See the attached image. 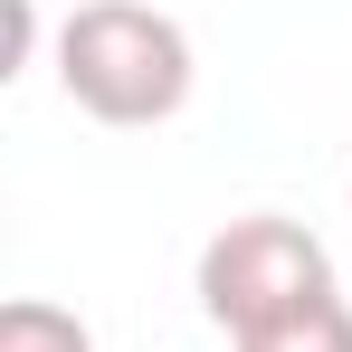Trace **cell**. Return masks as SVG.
<instances>
[{
    "label": "cell",
    "instance_id": "6da1fadb",
    "mask_svg": "<svg viewBox=\"0 0 352 352\" xmlns=\"http://www.w3.org/2000/svg\"><path fill=\"white\" fill-rule=\"evenodd\" d=\"M190 29L153 0H76L58 29V86L96 124H172L190 105Z\"/></svg>",
    "mask_w": 352,
    "mask_h": 352
},
{
    "label": "cell",
    "instance_id": "7a4b0ae2",
    "mask_svg": "<svg viewBox=\"0 0 352 352\" xmlns=\"http://www.w3.org/2000/svg\"><path fill=\"white\" fill-rule=\"evenodd\" d=\"M314 295H343V286H333V257H324V238L305 229V219L257 210V219H229V229L200 248V314L229 343L286 324L295 305H314Z\"/></svg>",
    "mask_w": 352,
    "mask_h": 352
},
{
    "label": "cell",
    "instance_id": "3957f363",
    "mask_svg": "<svg viewBox=\"0 0 352 352\" xmlns=\"http://www.w3.org/2000/svg\"><path fill=\"white\" fill-rule=\"evenodd\" d=\"M229 352H352V305H343V295H314V305H295L286 324L238 333Z\"/></svg>",
    "mask_w": 352,
    "mask_h": 352
},
{
    "label": "cell",
    "instance_id": "277c9868",
    "mask_svg": "<svg viewBox=\"0 0 352 352\" xmlns=\"http://www.w3.org/2000/svg\"><path fill=\"white\" fill-rule=\"evenodd\" d=\"M0 352H96V333L48 295H10L0 305Z\"/></svg>",
    "mask_w": 352,
    "mask_h": 352
},
{
    "label": "cell",
    "instance_id": "5b68a950",
    "mask_svg": "<svg viewBox=\"0 0 352 352\" xmlns=\"http://www.w3.org/2000/svg\"><path fill=\"white\" fill-rule=\"evenodd\" d=\"M29 48H38V0H10V76L29 67Z\"/></svg>",
    "mask_w": 352,
    "mask_h": 352
}]
</instances>
